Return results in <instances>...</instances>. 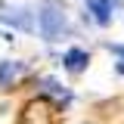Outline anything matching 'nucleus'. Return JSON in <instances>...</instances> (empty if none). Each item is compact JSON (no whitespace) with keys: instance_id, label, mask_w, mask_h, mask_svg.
I'll return each instance as SVG.
<instances>
[{"instance_id":"nucleus-1","label":"nucleus","mask_w":124,"mask_h":124,"mask_svg":"<svg viewBox=\"0 0 124 124\" xmlns=\"http://www.w3.org/2000/svg\"><path fill=\"white\" fill-rule=\"evenodd\" d=\"M37 28L44 34V40H59L62 37V31H65V13H62L53 0H46L44 6H40V13H37Z\"/></svg>"},{"instance_id":"nucleus-2","label":"nucleus","mask_w":124,"mask_h":124,"mask_svg":"<svg viewBox=\"0 0 124 124\" xmlns=\"http://www.w3.org/2000/svg\"><path fill=\"white\" fill-rule=\"evenodd\" d=\"M118 6V0H87V9L96 16L99 25H108L112 22V9Z\"/></svg>"},{"instance_id":"nucleus-3","label":"nucleus","mask_w":124,"mask_h":124,"mask_svg":"<svg viewBox=\"0 0 124 124\" xmlns=\"http://www.w3.org/2000/svg\"><path fill=\"white\" fill-rule=\"evenodd\" d=\"M87 62H90L87 50H78V46H71V50L62 56V65H65L68 71H84V68H87Z\"/></svg>"},{"instance_id":"nucleus-4","label":"nucleus","mask_w":124,"mask_h":124,"mask_svg":"<svg viewBox=\"0 0 124 124\" xmlns=\"http://www.w3.org/2000/svg\"><path fill=\"white\" fill-rule=\"evenodd\" d=\"M19 68L22 65H16V62H0V87H9V81H13L16 75H19Z\"/></svg>"},{"instance_id":"nucleus-5","label":"nucleus","mask_w":124,"mask_h":124,"mask_svg":"<svg viewBox=\"0 0 124 124\" xmlns=\"http://www.w3.org/2000/svg\"><path fill=\"white\" fill-rule=\"evenodd\" d=\"M44 87H46L50 93H56V96H62V99H68V90L62 87L59 81H53V78H46V81H44Z\"/></svg>"}]
</instances>
